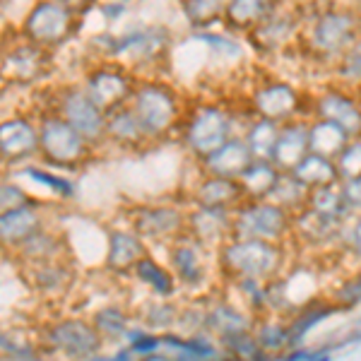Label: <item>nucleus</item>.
<instances>
[{"mask_svg": "<svg viewBox=\"0 0 361 361\" xmlns=\"http://www.w3.org/2000/svg\"><path fill=\"white\" fill-rule=\"evenodd\" d=\"M94 328L99 330V335L121 337L128 333V318L118 311V308H104V311L97 313Z\"/></svg>", "mask_w": 361, "mask_h": 361, "instance_id": "obj_42", "label": "nucleus"}, {"mask_svg": "<svg viewBox=\"0 0 361 361\" xmlns=\"http://www.w3.org/2000/svg\"><path fill=\"white\" fill-rule=\"evenodd\" d=\"M37 147V133L27 121H8L0 126V154L20 159Z\"/></svg>", "mask_w": 361, "mask_h": 361, "instance_id": "obj_30", "label": "nucleus"}, {"mask_svg": "<svg viewBox=\"0 0 361 361\" xmlns=\"http://www.w3.org/2000/svg\"><path fill=\"white\" fill-rule=\"evenodd\" d=\"M185 219H188V214L173 205L140 207L133 214V229L142 238H169V241H173L180 234H185Z\"/></svg>", "mask_w": 361, "mask_h": 361, "instance_id": "obj_15", "label": "nucleus"}, {"mask_svg": "<svg viewBox=\"0 0 361 361\" xmlns=\"http://www.w3.org/2000/svg\"><path fill=\"white\" fill-rule=\"evenodd\" d=\"M361 37V10L345 5H328L304 15V32L296 46L304 49L308 61L333 68L335 61Z\"/></svg>", "mask_w": 361, "mask_h": 361, "instance_id": "obj_2", "label": "nucleus"}, {"mask_svg": "<svg viewBox=\"0 0 361 361\" xmlns=\"http://www.w3.org/2000/svg\"><path fill=\"white\" fill-rule=\"evenodd\" d=\"M253 323H255L253 313H250L241 301H231L229 296L205 304V323H202V328H205V333L212 335L219 345H222L224 340H229V337L250 333Z\"/></svg>", "mask_w": 361, "mask_h": 361, "instance_id": "obj_11", "label": "nucleus"}, {"mask_svg": "<svg viewBox=\"0 0 361 361\" xmlns=\"http://www.w3.org/2000/svg\"><path fill=\"white\" fill-rule=\"evenodd\" d=\"M248 114L260 118L289 123L296 118H311V92L301 90L289 80L267 78L250 90Z\"/></svg>", "mask_w": 361, "mask_h": 361, "instance_id": "obj_4", "label": "nucleus"}, {"mask_svg": "<svg viewBox=\"0 0 361 361\" xmlns=\"http://www.w3.org/2000/svg\"><path fill=\"white\" fill-rule=\"evenodd\" d=\"M357 342H361V320H357V323L352 325V330L345 335V340L340 342L337 347H342V345H357Z\"/></svg>", "mask_w": 361, "mask_h": 361, "instance_id": "obj_48", "label": "nucleus"}, {"mask_svg": "<svg viewBox=\"0 0 361 361\" xmlns=\"http://www.w3.org/2000/svg\"><path fill=\"white\" fill-rule=\"evenodd\" d=\"M294 212L275 200H243L231 212V236L265 238V241H292Z\"/></svg>", "mask_w": 361, "mask_h": 361, "instance_id": "obj_5", "label": "nucleus"}, {"mask_svg": "<svg viewBox=\"0 0 361 361\" xmlns=\"http://www.w3.org/2000/svg\"><path fill=\"white\" fill-rule=\"evenodd\" d=\"M195 42L205 44L207 51H212L214 56L219 58H226V61H238V58H243V49H246V44H241L236 39V34L231 32H212V29H195L193 34Z\"/></svg>", "mask_w": 361, "mask_h": 361, "instance_id": "obj_36", "label": "nucleus"}, {"mask_svg": "<svg viewBox=\"0 0 361 361\" xmlns=\"http://www.w3.org/2000/svg\"><path fill=\"white\" fill-rule=\"evenodd\" d=\"M311 116L333 121L349 137L361 135V94L330 80L320 92H311Z\"/></svg>", "mask_w": 361, "mask_h": 361, "instance_id": "obj_7", "label": "nucleus"}, {"mask_svg": "<svg viewBox=\"0 0 361 361\" xmlns=\"http://www.w3.org/2000/svg\"><path fill=\"white\" fill-rule=\"evenodd\" d=\"M292 241H265V238H243L231 236L214 250L219 277L224 284L236 279H270L284 277L294 260Z\"/></svg>", "mask_w": 361, "mask_h": 361, "instance_id": "obj_1", "label": "nucleus"}, {"mask_svg": "<svg viewBox=\"0 0 361 361\" xmlns=\"http://www.w3.org/2000/svg\"><path fill=\"white\" fill-rule=\"evenodd\" d=\"M39 217L29 207H17L8 209L0 214V241L3 243H17L25 241L27 236H32L37 231Z\"/></svg>", "mask_w": 361, "mask_h": 361, "instance_id": "obj_33", "label": "nucleus"}, {"mask_svg": "<svg viewBox=\"0 0 361 361\" xmlns=\"http://www.w3.org/2000/svg\"><path fill=\"white\" fill-rule=\"evenodd\" d=\"M253 154H250L246 140L241 137V133L226 140L217 152H212L207 159L200 161L202 173H212V176H226V178H238L243 171L250 166Z\"/></svg>", "mask_w": 361, "mask_h": 361, "instance_id": "obj_23", "label": "nucleus"}, {"mask_svg": "<svg viewBox=\"0 0 361 361\" xmlns=\"http://www.w3.org/2000/svg\"><path fill=\"white\" fill-rule=\"evenodd\" d=\"M306 207L313 209V212H318V214H323V217L342 219V222H347V219L352 217V212H349V207L345 202V195H342L340 183L308 190Z\"/></svg>", "mask_w": 361, "mask_h": 361, "instance_id": "obj_32", "label": "nucleus"}, {"mask_svg": "<svg viewBox=\"0 0 361 361\" xmlns=\"http://www.w3.org/2000/svg\"><path fill=\"white\" fill-rule=\"evenodd\" d=\"M342 250H345L347 258H352L354 263L361 265V214H352V217L347 219Z\"/></svg>", "mask_w": 361, "mask_h": 361, "instance_id": "obj_43", "label": "nucleus"}, {"mask_svg": "<svg viewBox=\"0 0 361 361\" xmlns=\"http://www.w3.org/2000/svg\"><path fill=\"white\" fill-rule=\"evenodd\" d=\"M292 173L301 183L306 185L308 190L313 188H323V185H333L340 183V171H337V161L330 159V157L316 154V152H308L304 159L299 161Z\"/></svg>", "mask_w": 361, "mask_h": 361, "instance_id": "obj_27", "label": "nucleus"}, {"mask_svg": "<svg viewBox=\"0 0 361 361\" xmlns=\"http://www.w3.org/2000/svg\"><path fill=\"white\" fill-rule=\"evenodd\" d=\"M279 128H282V123L260 118V116H250L243 123L241 137L246 140L253 159H272V152H275V145L279 137Z\"/></svg>", "mask_w": 361, "mask_h": 361, "instance_id": "obj_26", "label": "nucleus"}, {"mask_svg": "<svg viewBox=\"0 0 361 361\" xmlns=\"http://www.w3.org/2000/svg\"><path fill=\"white\" fill-rule=\"evenodd\" d=\"M25 202H27V195L22 193L20 188H15V185H0V209H3V212L25 207Z\"/></svg>", "mask_w": 361, "mask_h": 361, "instance_id": "obj_47", "label": "nucleus"}, {"mask_svg": "<svg viewBox=\"0 0 361 361\" xmlns=\"http://www.w3.org/2000/svg\"><path fill=\"white\" fill-rule=\"evenodd\" d=\"M282 8L284 0H229L222 25L226 32L236 34V37H246Z\"/></svg>", "mask_w": 361, "mask_h": 361, "instance_id": "obj_17", "label": "nucleus"}, {"mask_svg": "<svg viewBox=\"0 0 361 361\" xmlns=\"http://www.w3.org/2000/svg\"><path fill=\"white\" fill-rule=\"evenodd\" d=\"M142 255L145 246L137 231H111V236H109V267L111 270H133Z\"/></svg>", "mask_w": 361, "mask_h": 361, "instance_id": "obj_29", "label": "nucleus"}, {"mask_svg": "<svg viewBox=\"0 0 361 361\" xmlns=\"http://www.w3.org/2000/svg\"><path fill=\"white\" fill-rule=\"evenodd\" d=\"M308 152H311V145H308V118H296L289 121V123H282L275 152H272V164L279 171H292Z\"/></svg>", "mask_w": 361, "mask_h": 361, "instance_id": "obj_22", "label": "nucleus"}, {"mask_svg": "<svg viewBox=\"0 0 361 361\" xmlns=\"http://www.w3.org/2000/svg\"><path fill=\"white\" fill-rule=\"evenodd\" d=\"M340 188H342V195H345L349 212L361 214V176L340 180Z\"/></svg>", "mask_w": 361, "mask_h": 361, "instance_id": "obj_44", "label": "nucleus"}, {"mask_svg": "<svg viewBox=\"0 0 361 361\" xmlns=\"http://www.w3.org/2000/svg\"><path fill=\"white\" fill-rule=\"evenodd\" d=\"M301 32H304V13L282 8L243 39L250 46V51L263 58H272L282 56L284 51H292L299 44Z\"/></svg>", "mask_w": 361, "mask_h": 361, "instance_id": "obj_8", "label": "nucleus"}, {"mask_svg": "<svg viewBox=\"0 0 361 361\" xmlns=\"http://www.w3.org/2000/svg\"><path fill=\"white\" fill-rule=\"evenodd\" d=\"M51 342L63 349L70 357H97L99 349H102V335L97 328L82 323V320H66L51 333Z\"/></svg>", "mask_w": 361, "mask_h": 361, "instance_id": "obj_21", "label": "nucleus"}, {"mask_svg": "<svg viewBox=\"0 0 361 361\" xmlns=\"http://www.w3.org/2000/svg\"><path fill=\"white\" fill-rule=\"evenodd\" d=\"M229 0H180L185 20L193 29H212L222 22Z\"/></svg>", "mask_w": 361, "mask_h": 361, "instance_id": "obj_35", "label": "nucleus"}, {"mask_svg": "<svg viewBox=\"0 0 361 361\" xmlns=\"http://www.w3.org/2000/svg\"><path fill=\"white\" fill-rule=\"evenodd\" d=\"M178 320V311L173 308L171 304H159L152 308V313L147 316V323H152L154 328H169V325H173Z\"/></svg>", "mask_w": 361, "mask_h": 361, "instance_id": "obj_45", "label": "nucleus"}, {"mask_svg": "<svg viewBox=\"0 0 361 361\" xmlns=\"http://www.w3.org/2000/svg\"><path fill=\"white\" fill-rule=\"evenodd\" d=\"M349 135L340 126H335L333 121L313 118V116L308 118V145H311V152L337 159V154L345 149Z\"/></svg>", "mask_w": 361, "mask_h": 361, "instance_id": "obj_28", "label": "nucleus"}, {"mask_svg": "<svg viewBox=\"0 0 361 361\" xmlns=\"http://www.w3.org/2000/svg\"><path fill=\"white\" fill-rule=\"evenodd\" d=\"M185 234L209 250H217L226 238H231V209L193 205L185 219Z\"/></svg>", "mask_w": 361, "mask_h": 361, "instance_id": "obj_14", "label": "nucleus"}, {"mask_svg": "<svg viewBox=\"0 0 361 361\" xmlns=\"http://www.w3.org/2000/svg\"><path fill=\"white\" fill-rule=\"evenodd\" d=\"M253 335L263 352L270 359H284V354L292 349V340H289L287 316H275V313H265V316H255Z\"/></svg>", "mask_w": 361, "mask_h": 361, "instance_id": "obj_24", "label": "nucleus"}, {"mask_svg": "<svg viewBox=\"0 0 361 361\" xmlns=\"http://www.w3.org/2000/svg\"><path fill=\"white\" fill-rule=\"evenodd\" d=\"M345 229L347 222L342 219H330L323 217V214L313 212V209L304 207L301 212L294 214V226H292V246H304L306 250H316V253H323V250H342V243H345Z\"/></svg>", "mask_w": 361, "mask_h": 361, "instance_id": "obj_9", "label": "nucleus"}, {"mask_svg": "<svg viewBox=\"0 0 361 361\" xmlns=\"http://www.w3.org/2000/svg\"><path fill=\"white\" fill-rule=\"evenodd\" d=\"M214 260V250L202 246L193 236L180 234L171 241L169 248V265L176 277L178 284L188 289H200L207 284L209 277V263Z\"/></svg>", "mask_w": 361, "mask_h": 361, "instance_id": "obj_10", "label": "nucleus"}, {"mask_svg": "<svg viewBox=\"0 0 361 361\" xmlns=\"http://www.w3.org/2000/svg\"><path fill=\"white\" fill-rule=\"evenodd\" d=\"M133 272H135V277L140 282L147 284L154 294L171 296L176 292V277H173V272L169 270V267L159 265L154 258H149V255H142L135 263V267H133Z\"/></svg>", "mask_w": 361, "mask_h": 361, "instance_id": "obj_34", "label": "nucleus"}, {"mask_svg": "<svg viewBox=\"0 0 361 361\" xmlns=\"http://www.w3.org/2000/svg\"><path fill=\"white\" fill-rule=\"evenodd\" d=\"M63 116L75 130L85 140L97 142L99 137L106 135V111L99 109L87 92H73L63 102Z\"/></svg>", "mask_w": 361, "mask_h": 361, "instance_id": "obj_16", "label": "nucleus"}, {"mask_svg": "<svg viewBox=\"0 0 361 361\" xmlns=\"http://www.w3.org/2000/svg\"><path fill=\"white\" fill-rule=\"evenodd\" d=\"M335 313H342V308L337 306L330 296H325V299L318 296V299L301 301V304L287 316V328H289L292 347L306 345V337L311 335L325 318L335 316Z\"/></svg>", "mask_w": 361, "mask_h": 361, "instance_id": "obj_19", "label": "nucleus"}, {"mask_svg": "<svg viewBox=\"0 0 361 361\" xmlns=\"http://www.w3.org/2000/svg\"><path fill=\"white\" fill-rule=\"evenodd\" d=\"M27 176L34 178V180H42V183H46L49 188H54L56 193H61V195L73 193V185H70L66 178L51 176V173H46V171H37V169H27Z\"/></svg>", "mask_w": 361, "mask_h": 361, "instance_id": "obj_46", "label": "nucleus"}, {"mask_svg": "<svg viewBox=\"0 0 361 361\" xmlns=\"http://www.w3.org/2000/svg\"><path fill=\"white\" fill-rule=\"evenodd\" d=\"M357 92H359V94H361V85H359V90H357Z\"/></svg>", "mask_w": 361, "mask_h": 361, "instance_id": "obj_49", "label": "nucleus"}, {"mask_svg": "<svg viewBox=\"0 0 361 361\" xmlns=\"http://www.w3.org/2000/svg\"><path fill=\"white\" fill-rule=\"evenodd\" d=\"M106 135L121 145H140L149 137L142 123H140L137 114L126 106L116 109L106 116Z\"/></svg>", "mask_w": 361, "mask_h": 361, "instance_id": "obj_31", "label": "nucleus"}, {"mask_svg": "<svg viewBox=\"0 0 361 361\" xmlns=\"http://www.w3.org/2000/svg\"><path fill=\"white\" fill-rule=\"evenodd\" d=\"M282 171L272 164V159H253L246 171L238 176L246 200H267L275 193V185Z\"/></svg>", "mask_w": 361, "mask_h": 361, "instance_id": "obj_25", "label": "nucleus"}, {"mask_svg": "<svg viewBox=\"0 0 361 361\" xmlns=\"http://www.w3.org/2000/svg\"><path fill=\"white\" fill-rule=\"evenodd\" d=\"M87 94L94 99L99 109H104L106 114L121 109L128 99L133 97V80L128 78L121 68H99L90 75L87 80Z\"/></svg>", "mask_w": 361, "mask_h": 361, "instance_id": "obj_13", "label": "nucleus"}, {"mask_svg": "<svg viewBox=\"0 0 361 361\" xmlns=\"http://www.w3.org/2000/svg\"><path fill=\"white\" fill-rule=\"evenodd\" d=\"M250 116H241L236 109H229L226 104L205 102L190 109L183 121V145L197 161L207 159L212 152L241 133L243 123Z\"/></svg>", "mask_w": 361, "mask_h": 361, "instance_id": "obj_3", "label": "nucleus"}, {"mask_svg": "<svg viewBox=\"0 0 361 361\" xmlns=\"http://www.w3.org/2000/svg\"><path fill=\"white\" fill-rule=\"evenodd\" d=\"M190 200H193V205L219 207V209H231V212H234V209L246 200V195H243L238 178L202 173L200 180L195 183Z\"/></svg>", "mask_w": 361, "mask_h": 361, "instance_id": "obj_20", "label": "nucleus"}, {"mask_svg": "<svg viewBox=\"0 0 361 361\" xmlns=\"http://www.w3.org/2000/svg\"><path fill=\"white\" fill-rule=\"evenodd\" d=\"M130 109L137 114L140 123L149 137H164L178 126L183 109L176 92L169 85L145 82L130 97Z\"/></svg>", "mask_w": 361, "mask_h": 361, "instance_id": "obj_6", "label": "nucleus"}, {"mask_svg": "<svg viewBox=\"0 0 361 361\" xmlns=\"http://www.w3.org/2000/svg\"><path fill=\"white\" fill-rule=\"evenodd\" d=\"M42 145L46 154L58 164H73L85 154V137L68 121H46L42 128Z\"/></svg>", "mask_w": 361, "mask_h": 361, "instance_id": "obj_18", "label": "nucleus"}, {"mask_svg": "<svg viewBox=\"0 0 361 361\" xmlns=\"http://www.w3.org/2000/svg\"><path fill=\"white\" fill-rule=\"evenodd\" d=\"M219 347H222L224 357H231V359H248V361L270 359L263 352V347L258 345L253 330H250V333H241V335H236V337H229V340H224Z\"/></svg>", "mask_w": 361, "mask_h": 361, "instance_id": "obj_39", "label": "nucleus"}, {"mask_svg": "<svg viewBox=\"0 0 361 361\" xmlns=\"http://www.w3.org/2000/svg\"><path fill=\"white\" fill-rule=\"evenodd\" d=\"M270 200H275L277 205L287 207L289 212L296 214V212H301V209L306 207L308 188L294 176L292 171H282V176H279V180H277L275 193H272Z\"/></svg>", "mask_w": 361, "mask_h": 361, "instance_id": "obj_38", "label": "nucleus"}, {"mask_svg": "<svg viewBox=\"0 0 361 361\" xmlns=\"http://www.w3.org/2000/svg\"><path fill=\"white\" fill-rule=\"evenodd\" d=\"M335 161H337V171H340V180L361 176V135L349 137V142L337 154Z\"/></svg>", "mask_w": 361, "mask_h": 361, "instance_id": "obj_41", "label": "nucleus"}, {"mask_svg": "<svg viewBox=\"0 0 361 361\" xmlns=\"http://www.w3.org/2000/svg\"><path fill=\"white\" fill-rule=\"evenodd\" d=\"M330 299H333L342 311L361 306V267L337 284L333 289V294H330Z\"/></svg>", "mask_w": 361, "mask_h": 361, "instance_id": "obj_40", "label": "nucleus"}, {"mask_svg": "<svg viewBox=\"0 0 361 361\" xmlns=\"http://www.w3.org/2000/svg\"><path fill=\"white\" fill-rule=\"evenodd\" d=\"M73 27V13L58 0H46L32 10L25 22V32L32 42L39 44H61Z\"/></svg>", "mask_w": 361, "mask_h": 361, "instance_id": "obj_12", "label": "nucleus"}, {"mask_svg": "<svg viewBox=\"0 0 361 361\" xmlns=\"http://www.w3.org/2000/svg\"><path fill=\"white\" fill-rule=\"evenodd\" d=\"M330 80L337 85L359 90V85H361V37L335 61V66L330 68Z\"/></svg>", "mask_w": 361, "mask_h": 361, "instance_id": "obj_37", "label": "nucleus"}]
</instances>
